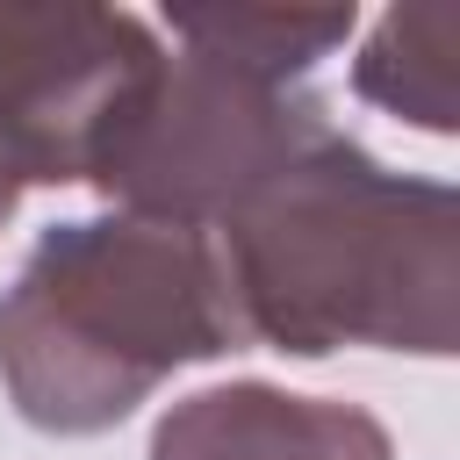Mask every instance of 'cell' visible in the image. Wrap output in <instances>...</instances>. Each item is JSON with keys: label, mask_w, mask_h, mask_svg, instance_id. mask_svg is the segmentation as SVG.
I'll return each mask as SVG.
<instances>
[{"label": "cell", "mask_w": 460, "mask_h": 460, "mask_svg": "<svg viewBox=\"0 0 460 460\" xmlns=\"http://www.w3.org/2000/svg\"><path fill=\"white\" fill-rule=\"evenodd\" d=\"M144 460H395L381 417L345 395H295L273 381H216L151 424Z\"/></svg>", "instance_id": "5b68a950"}, {"label": "cell", "mask_w": 460, "mask_h": 460, "mask_svg": "<svg viewBox=\"0 0 460 460\" xmlns=\"http://www.w3.org/2000/svg\"><path fill=\"white\" fill-rule=\"evenodd\" d=\"M352 7H172L165 29L172 43L216 50L230 65H252L280 86H302L316 58H331L352 36Z\"/></svg>", "instance_id": "52a82bcc"}, {"label": "cell", "mask_w": 460, "mask_h": 460, "mask_svg": "<svg viewBox=\"0 0 460 460\" xmlns=\"http://www.w3.org/2000/svg\"><path fill=\"white\" fill-rule=\"evenodd\" d=\"M244 345L323 359L338 345L446 359L460 338V194L381 165L316 122L208 230Z\"/></svg>", "instance_id": "6da1fadb"}, {"label": "cell", "mask_w": 460, "mask_h": 460, "mask_svg": "<svg viewBox=\"0 0 460 460\" xmlns=\"http://www.w3.org/2000/svg\"><path fill=\"white\" fill-rule=\"evenodd\" d=\"M331 108L302 86H280L216 50L172 43L115 137L101 144L86 187L115 216L216 230Z\"/></svg>", "instance_id": "3957f363"}, {"label": "cell", "mask_w": 460, "mask_h": 460, "mask_svg": "<svg viewBox=\"0 0 460 460\" xmlns=\"http://www.w3.org/2000/svg\"><path fill=\"white\" fill-rule=\"evenodd\" d=\"M223 352H244V331L208 230L72 216L0 288V388L50 438L115 431L180 367Z\"/></svg>", "instance_id": "7a4b0ae2"}, {"label": "cell", "mask_w": 460, "mask_h": 460, "mask_svg": "<svg viewBox=\"0 0 460 460\" xmlns=\"http://www.w3.org/2000/svg\"><path fill=\"white\" fill-rule=\"evenodd\" d=\"M165 43L129 7L0 0V230L29 187H72L158 72Z\"/></svg>", "instance_id": "277c9868"}, {"label": "cell", "mask_w": 460, "mask_h": 460, "mask_svg": "<svg viewBox=\"0 0 460 460\" xmlns=\"http://www.w3.org/2000/svg\"><path fill=\"white\" fill-rule=\"evenodd\" d=\"M453 43L460 14L453 7H388L352 65V93L374 101L381 115L453 137L460 129V79H453Z\"/></svg>", "instance_id": "8992f818"}]
</instances>
